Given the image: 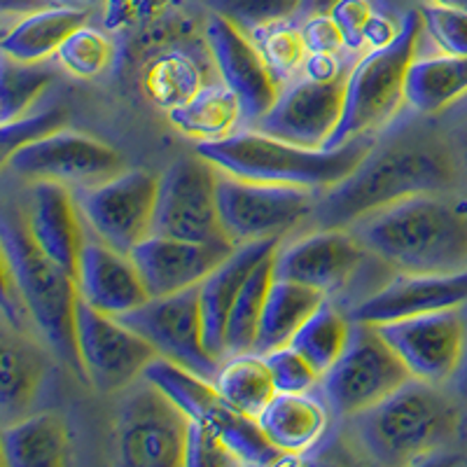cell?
I'll return each instance as SVG.
<instances>
[{"label": "cell", "instance_id": "cell-45", "mask_svg": "<svg viewBox=\"0 0 467 467\" xmlns=\"http://www.w3.org/2000/svg\"><path fill=\"white\" fill-rule=\"evenodd\" d=\"M185 465L190 467H223V465H239L236 458L229 453L227 446L223 444L211 425L190 420V432H187V449H185Z\"/></svg>", "mask_w": 467, "mask_h": 467}, {"label": "cell", "instance_id": "cell-2", "mask_svg": "<svg viewBox=\"0 0 467 467\" xmlns=\"http://www.w3.org/2000/svg\"><path fill=\"white\" fill-rule=\"evenodd\" d=\"M398 274L467 269V199L428 192L367 213L348 224Z\"/></svg>", "mask_w": 467, "mask_h": 467}, {"label": "cell", "instance_id": "cell-10", "mask_svg": "<svg viewBox=\"0 0 467 467\" xmlns=\"http://www.w3.org/2000/svg\"><path fill=\"white\" fill-rule=\"evenodd\" d=\"M388 266L367 248L350 227H318L278 244L274 274L325 292L329 299L353 290L360 278Z\"/></svg>", "mask_w": 467, "mask_h": 467}, {"label": "cell", "instance_id": "cell-26", "mask_svg": "<svg viewBox=\"0 0 467 467\" xmlns=\"http://www.w3.org/2000/svg\"><path fill=\"white\" fill-rule=\"evenodd\" d=\"M0 449L5 467L64 465L70 449L68 423L57 409L26 414L3 428Z\"/></svg>", "mask_w": 467, "mask_h": 467}, {"label": "cell", "instance_id": "cell-9", "mask_svg": "<svg viewBox=\"0 0 467 467\" xmlns=\"http://www.w3.org/2000/svg\"><path fill=\"white\" fill-rule=\"evenodd\" d=\"M160 175L148 169H122L96 185L75 190L87 232L110 248L131 255L154 234Z\"/></svg>", "mask_w": 467, "mask_h": 467}, {"label": "cell", "instance_id": "cell-18", "mask_svg": "<svg viewBox=\"0 0 467 467\" xmlns=\"http://www.w3.org/2000/svg\"><path fill=\"white\" fill-rule=\"evenodd\" d=\"M346 75L337 80H314L297 75L253 129L302 148L320 150L339 127L344 115Z\"/></svg>", "mask_w": 467, "mask_h": 467}, {"label": "cell", "instance_id": "cell-31", "mask_svg": "<svg viewBox=\"0 0 467 467\" xmlns=\"http://www.w3.org/2000/svg\"><path fill=\"white\" fill-rule=\"evenodd\" d=\"M143 381L152 383L187 419L197 423H206L213 411L224 402L213 379L192 372L169 358H154L143 372Z\"/></svg>", "mask_w": 467, "mask_h": 467}, {"label": "cell", "instance_id": "cell-17", "mask_svg": "<svg viewBox=\"0 0 467 467\" xmlns=\"http://www.w3.org/2000/svg\"><path fill=\"white\" fill-rule=\"evenodd\" d=\"M203 43L220 80L236 94L244 108V124L255 127L281 94V82L271 73L255 40L220 15H208Z\"/></svg>", "mask_w": 467, "mask_h": 467}, {"label": "cell", "instance_id": "cell-28", "mask_svg": "<svg viewBox=\"0 0 467 467\" xmlns=\"http://www.w3.org/2000/svg\"><path fill=\"white\" fill-rule=\"evenodd\" d=\"M325 299H327L325 292L274 274L253 353L266 356L271 350L290 344L297 329L314 316V311Z\"/></svg>", "mask_w": 467, "mask_h": 467}, {"label": "cell", "instance_id": "cell-47", "mask_svg": "<svg viewBox=\"0 0 467 467\" xmlns=\"http://www.w3.org/2000/svg\"><path fill=\"white\" fill-rule=\"evenodd\" d=\"M304 45L308 54H341L346 52L344 36L332 19V15H314L302 19Z\"/></svg>", "mask_w": 467, "mask_h": 467}, {"label": "cell", "instance_id": "cell-42", "mask_svg": "<svg viewBox=\"0 0 467 467\" xmlns=\"http://www.w3.org/2000/svg\"><path fill=\"white\" fill-rule=\"evenodd\" d=\"M68 124V110L61 106L45 108V110H31L24 117H16L12 122L3 124L0 129V148H3V160L15 150L31 145L36 140L45 139L49 133L61 131Z\"/></svg>", "mask_w": 467, "mask_h": 467}, {"label": "cell", "instance_id": "cell-5", "mask_svg": "<svg viewBox=\"0 0 467 467\" xmlns=\"http://www.w3.org/2000/svg\"><path fill=\"white\" fill-rule=\"evenodd\" d=\"M362 451L377 462L407 465L444 449L458 431V409L440 386L409 379L372 409L350 416Z\"/></svg>", "mask_w": 467, "mask_h": 467}, {"label": "cell", "instance_id": "cell-3", "mask_svg": "<svg viewBox=\"0 0 467 467\" xmlns=\"http://www.w3.org/2000/svg\"><path fill=\"white\" fill-rule=\"evenodd\" d=\"M3 239V274L12 281L16 295L26 308L28 323L43 337L54 356L75 377L85 381L78 337H75V311H78V283L64 266L49 260L28 234L24 215L5 213L0 224Z\"/></svg>", "mask_w": 467, "mask_h": 467}, {"label": "cell", "instance_id": "cell-19", "mask_svg": "<svg viewBox=\"0 0 467 467\" xmlns=\"http://www.w3.org/2000/svg\"><path fill=\"white\" fill-rule=\"evenodd\" d=\"M234 250L232 241H182L152 234L133 248L131 260L150 297H166L202 285Z\"/></svg>", "mask_w": 467, "mask_h": 467}, {"label": "cell", "instance_id": "cell-23", "mask_svg": "<svg viewBox=\"0 0 467 467\" xmlns=\"http://www.w3.org/2000/svg\"><path fill=\"white\" fill-rule=\"evenodd\" d=\"M281 241H255V244L236 245L232 255L220 266L203 278L199 285V299H202V316H203V335H206V346L213 358L220 362L227 360V320L232 314V306L239 297L241 287L245 285L248 276L265 257H269L278 248Z\"/></svg>", "mask_w": 467, "mask_h": 467}, {"label": "cell", "instance_id": "cell-34", "mask_svg": "<svg viewBox=\"0 0 467 467\" xmlns=\"http://www.w3.org/2000/svg\"><path fill=\"white\" fill-rule=\"evenodd\" d=\"M215 386L220 390V398L229 407L245 416H253V419H257L278 393L274 379H271L269 365L257 353L227 358L220 365Z\"/></svg>", "mask_w": 467, "mask_h": 467}, {"label": "cell", "instance_id": "cell-20", "mask_svg": "<svg viewBox=\"0 0 467 467\" xmlns=\"http://www.w3.org/2000/svg\"><path fill=\"white\" fill-rule=\"evenodd\" d=\"M467 269L449 274H398L350 308L353 323L379 325L440 308L465 306Z\"/></svg>", "mask_w": 467, "mask_h": 467}, {"label": "cell", "instance_id": "cell-36", "mask_svg": "<svg viewBox=\"0 0 467 467\" xmlns=\"http://www.w3.org/2000/svg\"><path fill=\"white\" fill-rule=\"evenodd\" d=\"M276 253V250H274ZM274 253L260 262L248 276L245 285L241 287L239 297L234 302L232 314L227 320V358L253 353V346L260 329L262 311H265L266 295H269L271 281H274Z\"/></svg>", "mask_w": 467, "mask_h": 467}, {"label": "cell", "instance_id": "cell-43", "mask_svg": "<svg viewBox=\"0 0 467 467\" xmlns=\"http://www.w3.org/2000/svg\"><path fill=\"white\" fill-rule=\"evenodd\" d=\"M425 37H431L437 52L467 57V12L428 3L420 7Z\"/></svg>", "mask_w": 467, "mask_h": 467}, {"label": "cell", "instance_id": "cell-27", "mask_svg": "<svg viewBox=\"0 0 467 467\" xmlns=\"http://www.w3.org/2000/svg\"><path fill=\"white\" fill-rule=\"evenodd\" d=\"M467 96V57L416 54L407 70L404 103L425 117L440 115Z\"/></svg>", "mask_w": 467, "mask_h": 467}, {"label": "cell", "instance_id": "cell-53", "mask_svg": "<svg viewBox=\"0 0 467 467\" xmlns=\"http://www.w3.org/2000/svg\"><path fill=\"white\" fill-rule=\"evenodd\" d=\"M428 3H435V5L444 7H456V10L467 12V0H428Z\"/></svg>", "mask_w": 467, "mask_h": 467}, {"label": "cell", "instance_id": "cell-32", "mask_svg": "<svg viewBox=\"0 0 467 467\" xmlns=\"http://www.w3.org/2000/svg\"><path fill=\"white\" fill-rule=\"evenodd\" d=\"M140 80L150 101L164 112L187 103L206 85L202 66L192 58V54L178 47H169L148 58Z\"/></svg>", "mask_w": 467, "mask_h": 467}, {"label": "cell", "instance_id": "cell-49", "mask_svg": "<svg viewBox=\"0 0 467 467\" xmlns=\"http://www.w3.org/2000/svg\"><path fill=\"white\" fill-rule=\"evenodd\" d=\"M299 75H306L314 80H337L346 73L341 70L339 54H308Z\"/></svg>", "mask_w": 467, "mask_h": 467}, {"label": "cell", "instance_id": "cell-30", "mask_svg": "<svg viewBox=\"0 0 467 467\" xmlns=\"http://www.w3.org/2000/svg\"><path fill=\"white\" fill-rule=\"evenodd\" d=\"M43 358L16 332L5 329L3 337V390H0V409L3 425L28 414L43 383Z\"/></svg>", "mask_w": 467, "mask_h": 467}, {"label": "cell", "instance_id": "cell-1", "mask_svg": "<svg viewBox=\"0 0 467 467\" xmlns=\"http://www.w3.org/2000/svg\"><path fill=\"white\" fill-rule=\"evenodd\" d=\"M458 182V157L444 140L428 133H400L386 145H374L346 181L323 192L311 223L348 227L367 213L416 194L451 192Z\"/></svg>", "mask_w": 467, "mask_h": 467}, {"label": "cell", "instance_id": "cell-25", "mask_svg": "<svg viewBox=\"0 0 467 467\" xmlns=\"http://www.w3.org/2000/svg\"><path fill=\"white\" fill-rule=\"evenodd\" d=\"M89 24V12L75 5H49L24 12L3 36V57L19 64H45L57 57L66 37Z\"/></svg>", "mask_w": 467, "mask_h": 467}, {"label": "cell", "instance_id": "cell-13", "mask_svg": "<svg viewBox=\"0 0 467 467\" xmlns=\"http://www.w3.org/2000/svg\"><path fill=\"white\" fill-rule=\"evenodd\" d=\"M218 175L197 152L175 160L160 175L154 234L182 241H229L220 223Z\"/></svg>", "mask_w": 467, "mask_h": 467}, {"label": "cell", "instance_id": "cell-51", "mask_svg": "<svg viewBox=\"0 0 467 467\" xmlns=\"http://www.w3.org/2000/svg\"><path fill=\"white\" fill-rule=\"evenodd\" d=\"M456 157H458V171H461V182L465 185V190H467V131L461 136Z\"/></svg>", "mask_w": 467, "mask_h": 467}, {"label": "cell", "instance_id": "cell-11", "mask_svg": "<svg viewBox=\"0 0 467 467\" xmlns=\"http://www.w3.org/2000/svg\"><path fill=\"white\" fill-rule=\"evenodd\" d=\"M374 327L416 381L444 386L461 372L467 356V304Z\"/></svg>", "mask_w": 467, "mask_h": 467}, {"label": "cell", "instance_id": "cell-21", "mask_svg": "<svg viewBox=\"0 0 467 467\" xmlns=\"http://www.w3.org/2000/svg\"><path fill=\"white\" fill-rule=\"evenodd\" d=\"M22 215L37 248L75 276L87 241V224L75 190L58 182H33Z\"/></svg>", "mask_w": 467, "mask_h": 467}, {"label": "cell", "instance_id": "cell-8", "mask_svg": "<svg viewBox=\"0 0 467 467\" xmlns=\"http://www.w3.org/2000/svg\"><path fill=\"white\" fill-rule=\"evenodd\" d=\"M411 379L374 325L353 323V335L339 360L320 377V395L341 419L372 409Z\"/></svg>", "mask_w": 467, "mask_h": 467}, {"label": "cell", "instance_id": "cell-16", "mask_svg": "<svg viewBox=\"0 0 467 467\" xmlns=\"http://www.w3.org/2000/svg\"><path fill=\"white\" fill-rule=\"evenodd\" d=\"M119 320L139 332L157 350V356L169 358L215 381L223 362L213 358L206 346L199 287L166 297H150L133 311L119 316Z\"/></svg>", "mask_w": 467, "mask_h": 467}, {"label": "cell", "instance_id": "cell-40", "mask_svg": "<svg viewBox=\"0 0 467 467\" xmlns=\"http://www.w3.org/2000/svg\"><path fill=\"white\" fill-rule=\"evenodd\" d=\"M203 5L250 36L260 28L285 24L299 16L302 0H203Z\"/></svg>", "mask_w": 467, "mask_h": 467}, {"label": "cell", "instance_id": "cell-29", "mask_svg": "<svg viewBox=\"0 0 467 467\" xmlns=\"http://www.w3.org/2000/svg\"><path fill=\"white\" fill-rule=\"evenodd\" d=\"M166 119L187 139L213 143L232 136L244 124V108L223 80L206 82L190 101L166 112Z\"/></svg>", "mask_w": 467, "mask_h": 467}, {"label": "cell", "instance_id": "cell-14", "mask_svg": "<svg viewBox=\"0 0 467 467\" xmlns=\"http://www.w3.org/2000/svg\"><path fill=\"white\" fill-rule=\"evenodd\" d=\"M75 337L85 381L110 395L143 381L157 350L115 316L101 314L80 299L75 311Z\"/></svg>", "mask_w": 467, "mask_h": 467}, {"label": "cell", "instance_id": "cell-44", "mask_svg": "<svg viewBox=\"0 0 467 467\" xmlns=\"http://www.w3.org/2000/svg\"><path fill=\"white\" fill-rule=\"evenodd\" d=\"M262 358L269 365L271 379H274L278 393H311L320 386V374L316 372L314 365L290 344L271 350Z\"/></svg>", "mask_w": 467, "mask_h": 467}, {"label": "cell", "instance_id": "cell-24", "mask_svg": "<svg viewBox=\"0 0 467 467\" xmlns=\"http://www.w3.org/2000/svg\"><path fill=\"white\" fill-rule=\"evenodd\" d=\"M262 431L281 451L302 456L311 451L329 428V407L323 395L276 393L257 416Z\"/></svg>", "mask_w": 467, "mask_h": 467}, {"label": "cell", "instance_id": "cell-39", "mask_svg": "<svg viewBox=\"0 0 467 467\" xmlns=\"http://www.w3.org/2000/svg\"><path fill=\"white\" fill-rule=\"evenodd\" d=\"M265 57L266 66L271 73L276 75L281 85L295 80L302 73V66L306 61L308 52L304 45L302 28L290 26V24H274V26L260 28V31L250 33Z\"/></svg>", "mask_w": 467, "mask_h": 467}, {"label": "cell", "instance_id": "cell-41", "mask_svg": "<svg viewBox=\"0 0 467 467\" xmlns=\"http://www.w3.org/2000/svg\"><path fill=\"white\" fill-rule=\"evenodd\" d=\"M181 0H106L103 26L110 33H145L169 19Z\"/></svg>", "mask_w": 467, "mask_h": 467}, {"label": "cell", "instance_id": "cell-35", "mask_svg": "<svg viewBox=\"0 0 467 467\" xmlns=\"http://www.w3.org/2000/svg\"><path fill=\"white\" fill-rule=\"evenodd\" d=\"M350 335H353V320L344 314L332 299H325L314 316L297 329V335L292 337L290 346L297 348L316 372L323 377L329 367L339 360V356L348 346Z\"/></svg>", "mask_w": 467, "mask_h": 467}, {"label": "cell", "instance_id": "cell-15", "mask_svg": "<svg viewBox=\"0 0 467 467\" xmlns=\"http://www.w3.org/2000/svg\"><path fill=\"white\" fill-rule=\"evenodd\" d=\"M3 169L28 182H58L80 190L119 173L122 157L101 139L61 129L7 154Z\"/></svg>", "mask_w": 467, "mask_h": 467}, {"label": "cell", "instance_id": "cell-37", "mask_svg": "<svg viewBox=\"0 0 467 467\" xmlns=\"http://www.w3.org/2000/svg\"><path fill=\"white\" fill-rule=\"evenodd\" d=\"M115 57L117 49L112 37L85 24L66 37L54 58L61 66V70H66L78 80H96L112 68Z\"/></svg>", "mask_w": 467, "mask_h": 467}, {"label": "cell", "instance_id": "cell-4", "mask_svg": "<svg viewBox=\"0 0 467 467\" xmlns=\"http://www.w3.org/2000/svg\"><path fill=\"white\" fill-rule=\"evenodd\" d=\"M372 139L350 140L337 150H314L262 133L253 127L234 131L213 143H199L197 154L211 161L223 173L257 182L297 185L327 192L346 181L362 164Z\"/></svg>", "mask_w": 467, "mask_h": 467}, {"label": "cell", "instance_id": "cell-33", "mask_svg": "<svg viewBox=\"0 0 467 467\" xmlns=\"http://www.w3.org/2000/svg\"><path fill=\"white\" fill-rule=\"evenodd\" d=\"M206 425H211L213 432L223 440V444L227 446L239 465H283V462H297L302 458L281 451L278 446L271 444L269 437L262 431L260 420L241 414L227 402H223L213 411Z\"/></svg>", "mask_w": 467, "mask_h": 467}, {"label": "cell", "instance_id": "cell-6", "mask_svg": "<svg viewBox=\"0 0 467 467\" xmlns=\"http://www.w3.org/2000/svg\"><path fill=\"white\" fill-rule=\"evenodd\" d=\"M400 22L393 43L365 52L346 73L344 115L325 150H337L350 140L372 136L404 103L407 70L419 54L425 28L420 10L407 12Z\"/></svg>", "mask_w": 467, "mask_h": 467}, {"label": "cell", "instance_id": "cell-22", "mask_svg": "<svg viewBox=\"0 0 467 467\" xmlns=\"http://www.w3.org/2000/svg\"><path fill=\"white\" fill-rule=\"evenodd\" d=\"M75 283H78V295L82 302L115 318L129 314L150 299L148 287L133 265L131 255L110 248L89 232H87L85 248L80 253Z\"/></svg>", "mask_w": 467, "mask_h": 467}, {"label": "cell", "instance_id": "cell-50", "mask_svg": "<svg viewBox=\"0 0 467 467\" xmlns=\"http://www.w3.org/2000/svg\"><path fill=\"white\" fill-rule=\"evenodd\" d=\"M337 3H339V0H302L299 19H306V16H314V15H329Z\"/></svg>", "mask_w": 467, "mask_h": 467}, {"label": "cell", "instance_id": "cell-7", "mask_svg": "<svg viewBox=\"0 0 467 467\" xmlns=\"http://www.w3.org/2000/svg\"><path fill=\"white\" fill-rule=\"evenodd\" d=\"M320 197L323 192L311 187L245 181L223 171L218 175L220 223L234 245L283 241L314 218Z\"/></svg>", "mask_w": 467, "mask_h": 467}, {"label": "cell", "instance_id": "cell-48", "mask_svg": "<svg viewBox=\"0 0 467 467\" xmlns=\"http://www.w3.org/2000/svg\"><path fill=\"white\" fill-rule=\"evenodd\" d=\"M400 24L402 22H393L390 16L381 15L377 10V15L372 16V22H369V26L365 31V52H369V49H381L393 43L395 36L400 33Z\"/></svg>", "mask_w": 467, "mask_h": 467}, {"label": "cell", "instance_id": "cell-46", "mask_svg": "<svg viewBox=\"0 0 467 467\" xmlns=\"http://www.w3.org/2000/svg\"><path fill=\"white\" fill-rule=\"evenodd\" d=\"M329 15L344 36L346 52L365 54V31L377 15L372 0H339Z\"/></svg>", "mask_w": 467, "mask_h": 467}, {"label": "cell", "instance_id": "cell-38", "mask_svg": "<svg viewBox=\"0 0 467 467\" xmlns=\"http://www.w3.org/2000/svg\"><path fill=\"white\" fill-rule=\"evenodd\" d=\"M3 112L0 122H12L16 117H24L26 112L36 110V103L52 82V73L43 64H19L12 58L3 57Z\"/></svg>", "mask_w": 467, "mask_h": 467}, {"label": "cell", "instance_id": "cell-52", "mask_svg": "<svg viewBox=\"0 0 467 467\" xmlns=\"http://www.w3.org/2000/svg\"><path fill=\"white\" fill-rule=\"evenodd\" d=\"M456 388L461 390L462 395H467V356H465V360H462L461 372H458V377H456Z\"/></svg>", "mask_w": 467, "mask_h": 467}, {"label": "cell", "instance_id": "cell-12", "mask_svg": "<svg viewBox=\"0 0 467 467\" xmlns=\"http://www.w3.org/2000/svg\"><path fill=\"white\" fill-rule=\"evenodd\" d=\"M190 419L152 383L136 386L119 407L115 423L117 451L124 465H185Z\"/></svg>", "mask_w": 467, "mask_h": 467}]
</instances>
